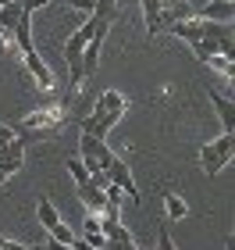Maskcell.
I'll list each match as a JSON object with an SVG mask.
<instances>
[{"instance_id": "obj_1", "label": "cell", "mask_w": 235, "mask_h": 250, "mask_svg": "<svg viewBox=\"0 0 235 250\" xmlns=\"http://www.w3.org/2000/svg\"><path fill=\"white\" fill-rule=\"evenodd\" d=\"M232 154H235V140H232V132H221L217 140H210L203 150H199V165H203V172L214 179L225 165H232Z\"/></svg>"}, {"instance_id": "obj_2", "label": "cell", "mask_w": 235, "mask_h": 250, "mask_svg": "<svg viewBox=\"0 0 235 250\" xmlns=\"http://www.w3.org/2000/svg\"><path fill=\"white\" fill-rule=\"evenodd\" d=\"M114 150H110V146L104 143V140H96V136H89V132H82L78 136V161L86 165V172H96V168H107L114 165Z\"/></svg>"}, {"instance_id": "obj_3", "label": "cell", "mask_w": 235, "mask_h": 250, "mask_svg": "<svg viewBox=\"0 0 235 250\" xmlns=\"http://www.w3.org/2000/svg\"><path fill=\"white\" fill-rule=\"evenodd\" d=\"M118 122H121V115H110V111H104V107H93L82 122H78V129L89 132V136H96V140H104Z\"/></svg>"}, {"instance_id": "obj_4", "label": "cell", "mask_w": 235, "mask_h": 250, "mask_svg": "<svg viewBox=\"0 0 235 250\" xmlns=\"http://www.w3.org/2000/svg\"><path fill=\"white\" fill-rule=\"evenodd\" d=\"M232 15H235L232 0H203L193 7V18H203V21H232Z\"/></svg>"}, {"instance_id": "obj_5", "label": "cell", "mask_w": 235, "mask_h": 250, "mask_svg": "<svg viewBox=\"0 0 235 250\" xmlns=\"http://www.w3.org/2000/svg\"><path fill=\"white\" fill-rule=\"evenodd\" d=\"M107 175H110V183H114L125 197L132 200V204H139V189H136V179H132V172H128V165L121 161V157H114V165L107 168Z\"/></svg>"}, {"instance_id": "obj_6", "label": "cell", "mask_w": 235, "mask_h": 250, "mask_svg": "<svg viewBox=\"0 0 235 250\" xmlns=\"http://www.w3.org/2000/svg\"><path fill=\"white\" fill-rule=\"evenodd\" d=\"M21 165H25V143L15 136L11 143L0 146V172H4V175H15V172H21Z\"/></svg>"}, {"instance_id": "obj_7", "label": "cell", "mask_w": 235, "mask_h": 250, "mask_svg": "<svg viewBox=\"0 0 235 250\" xmlns=\"http://www.w3.org/2000/svg\"><path fill=\"white\" fill-rule=\"evenodd\" d=\"M21 64H25V72L36 79L39 89H54V72L47 68V61H43L36 50H25V54H21Z\"/></svg>"}, {"instance_id": "obj_8", "label": "cell", "mask_w": 235, "mask_h": 250, "mask_svg": "<svg viewBox=\"0 0 235 250\" xmlns=\"http://www.w3.org/2000/svg\"><path fill=\"white\" fill-rule=\"evenodd\" d=\"M75 193H78V204L89 211V214H104V208H107V200H104V189H100L93 179H86V183H78L75 186Z\"/></svg>"}, {"instance_id": "obj_9", "label": "cell", "mask_w": 235, "mask_h": 250, "mask_svg": "<svg viewBox=\"0 0 235 250\" xmlns=\"http://www.w3.org/2000/svg\"><path fill=\"white\" fill-rule=\"evenodd\" d=\"M207 97H210V104H214L221 125H225V132H235V104H232V97L217 93V89H210V86H207Z\"/></svg>"}, {"instance_id": "obj_10", "label": "cell", "mask_w": 235, "mask_h": 250, "mask_svg": "<svg viewBox=\"0 0 235 250\" xmlns=\"http://www.w3.org/2000/svg\"><path fill=\"white\" fill-rule=\"evenodd\" d=\"M64 122V107H39L36 115L25 118V129H57V125Z\"/></svg>"}, {"instance_id": "obj_11", "label": "cell", "mask_w": 235, "mask_h": 250, "mask_svg": "<svg viewBox=\"0 0 235 250\" xmlns=\"http://www.w3.org/2000/svg\"><path fill=\"white\" fill-rule=\"evenodd\" d=\"M100 232H104L107 240L121 243V247H136V240H132V232L121 225V218H107V214H100Z\"/></svg>"}, {"instance_id": "obj_12", "label": "cell", "mask_w": 235, "mask_h": 250, "mask_svg": "<svg viewBox=\"0 0 235 250\" xmlns=\"http://www.w3.org/2000/svg\"><path fill=\"white\" fill-rule=\"evenodd\" d=\"M143 7V21H146V40H153L164 29V15H161V0H139Z\"/></svg>"}, {"instance_id": "obj_13", "label": "cell", "mask_w": 235, "mask_h": 250, "mask_svg": "<svg viewBox=\"0 0 235 250\" xmlns=\"http://www.w3.org/2000/svg\"><path fill=\"white\" fill-rule=\"evenodd\" d=\"M164 29H171L178 40H185L189 47H193L196 40H203V29H199V18H185V21H171V25H164Z\"/></svg>"}, {"instance_id": "obj_14", "label": "cell", "mask_w": 235, "mask_h": 250, "mask_svg": "<svg viewBox=\"0 0 235 250\" xmlns=\"http://www.w3.org/2000/svg\"><path fill=\"white\" fill-rule=\"evenodd\" d=\"M36 218H39V229H47V232L61 222V214H57V208H54V200L47 197V193L36 200Z\"/></svg>"}, {"instance_id": "obj_15", "label": "cell", "mask_w": 235, "mask_h": 250, "mask_svg": "<svg viewBox=\"0 0 235 250\" xmlns=\"http://www.w3.org/2000/svg\"><path fill=\"white\" fill-rule=\"evenodd\" d=\"M82 240L93 247V250H100V247L107 243V236L100 232V214H86V218H82Z\"/></svg>"}, {"instance_id": "obj_16", "label": "cell", "mask_w": 235, "mask_h": 250, "mask_svg": "<svg viewBox=\"0 0 235 250\" xmlns=\"http://www.w3.org/2000/svg\"><path fill=\"white\" fill-rule=\"evenodd\" d=\"M161 197H164V222H182L185 214H189V208H185V200H182V197H175L171 189H164Z\"/></svg>"}, {"instance_id": "obj_17", "label": "cell", "mask_w": 235, "mask_h": 250, "mask_svg": "<svg viewBox=\"0 0 235 250\" xmlns=\"http://www.w3.org/2000/svg\"><path fill=\"white\" fill-rule=\"evenodd\" d=\"M96 107H104V111H110V115H125L128 100H125V93H118V89H104V93L96 97Z\"/></svg>"}, {"instance_id": "obj_18", "label": "cell", "mask_w": 235, "mask_h": 250, "mask_svg": "<svg viewBox=\"0 0 235 250\" xmlns=\"http://www.w3.org/2000/svg\"><path fill=\"white\" fill-rule=\"evenodd\" d=\"M89 15H93V18H100V21H110V25H114V18H121V7L114 4V0H96Z\"/></svg>"}, {"instance_id": "obj_19", "label": "cell", "mask_w": 235, "mask_h": 250, "mask_svg": "<svg viewBox=\"0 0 235 250\" xmlns=\"http://www.w3.org/2000/svg\"><path fill=\"white\" fill-rule=\"evenodd\" d=\"M21 15H25V11H21V4H15V0H11V4H0V25H4L7 32L21 21Z\"/></svg>"}, {"instance_id": "obj_20", "label": "cell", "mask_w": 235, "mask_h": 250, "mask_svg": "<svg viewBox=\"0 0 235 250\" xmlns=\"http://www.w3.org/2000/svg\"><path fill=\"white\" fill-rule=\"evenodd\" d=\"M47 236H50V240H57V243H64V247H68V243L75 240V232H72V229H68L64 222H57V225H54V229H50Z\"/></svg>"}, {"instance_id": "obj_21", "label": "cell", "mask_w": 235, "mask_h": 250, "mask_svg": "<svg viewBox=\"0 0 235 250\" xmlns=\"http://www.w3.org/2000/svg\"><path fill=\"white\" fill-rule=\"evenodd\" d=\"M68 175L75 179V186H78V183H86V179H89V172H86V165L78 161V157H68Z\"/></svg>"}, {"instance_id": "obj_22", "label": "cell", "mask_w": 235, "mask_h": 250, "mask_svg": "<svg viewBox=\"0 0 235 250\" xmlns=\"http://www.w3.org/2000/svg\"><path fill=\"white\" fill-rule=\"evenodd\" d=\"M157 250H178V247L171 243V232H167V225H161V229H157Z\"/></svg>"}, {"instance_id": "obj_23", "label": "cell", "mask_w": 235, "mask_h": 250, "mask_svg": "<svg viewBox=\"0 0 235 250\" xmlns=\"http://www.w3.org/2000/svg\"><path fill=\"white\" fill-rule=\"evenodd\" d=\"M54 0H21V11H25V15H36L39 7H50Z\"/></svg>"}, {"instance_id": "obj_24", "label": "cell", "mask_w": 235, "mask_h": 250, "mask_svg": "<svg viewBox=\"0 0 235 250\" xmlns=\"http://www.w3.org/2000/svg\"><path fill=\"white\" fill-rule=\"evenodd\" d=\"M93 4H96V0H68V7L75 11V15H89V11H93Z\"/></svg>"}, {"instance_id": "obj_25", "label": "cell", "mask_w": 235, "mask_h": 250, "mask_svg": "<svg viewBox=\"0 0 235 250\" xmlns=\"http://www.w3.org/2000/svg\"><path fill=\"white\" fill-rule=\"evenodd\" d=\"M11 140H15V129H11V125H4V122H0V143H11Z\"/></svg>"}, {"instance_id": "obj_26", "label": "cell", "mask_w": 235, "mask_h": 250, "mask_svg": "<svg viewBox=\"0 0 235 250\" xmlns=\"http://www.w3.org/2000/svg\"><path fill=\"white\" fill-rule=\"evenodd\" d=\"M43 250H68V247L57 243V240H47V243H43Z\"/></svg>"}, {"instance_id": "obj_27", "label": "cell", "mask_w": 235, "mask_h": 250, "mask_svg": "<svg viewBox=\"0 0 235 250\" xmlns=\"http://www.w3.org/2000/svg\"><path fill=\"white\" fill-rule=\"evenodd\" d=\"M196 4H203V0H189V7H196Z\"/></svg>"}, {"instance_id": "obj_28", "label": "cell", "mask_w": 235, "mask_h": 250, "mask_svg": "<svg viewBox=\"0 0 235 250\" xmlns=\"http://www.w3.org/2000/svg\"><path fill=\"white\" fill-rule=\"evenodd\" d=\"M167 4H175V0H161V7H167Z\"/></svg>"}, {"instance_id": "obj_29", "label": "cell", "mask_w": 235, "mask_h": 250, "mask_svg": "<svg viewBox=\"0 0 235 250\" xmlns=\"http://www.w3.org/2000/svg\"><path fill=\"white\" fill-rule=\"evenodd\" d=\"M4 179H7V175H4V172H0V186H4Z\"/></svg>"}, {"instance_id": "obj_30", "label": "cell", "mask_w": 235, "mask_h": 250, "mask_svg": "<svg viewBox=\"0 0 235 250\" xmlns=\"http://www.w3.org/2000/svg\"><path fill=\"white\" fill-rule=\"evenodd\" d=\"M0 4H11V0H0Z\"/></svg>"}, {"instance_id": "obj_31", "label": "cell", "mask_w": 235, "mask_h": 250, "mask_svg": "<svg viewBox=\"0 0 235 250\" xmlns=\"http://www.w3.org/2000/svg\"><path fill=\"white\" fill-rule=\"evenodd\" d=\"M132 250H139V247H132Z\"/></svg>"}, {"instance_id": "obj_32", "label": "cell", "mask_w": 235, "mask_h": 250, "mask_svg": "<svg viewBox=\"0 0 235 250\" xmlns=\"http://www.w3.org/2000/svg\"><path fill=\"white\" fill-rule=\"evenodd\" d=\"M0 240H4V236H0Z\"/></svg>"}, {"instance_id": "obj_33", "label": "cell", "mask_w": 235, "mask_h": 250, "mask_svg": "<svg viewBox=\"0 0 235 250\" xmlns=\"http://www.w3.org/2000/svg\"><path fill=\"white\" fill-rule=\"evenodd\" d=\"M0 146H4V143H0Z\"/></svg>"}]
</instances>
